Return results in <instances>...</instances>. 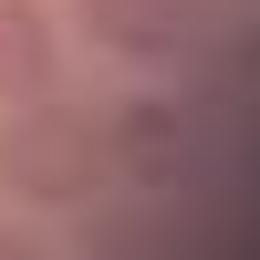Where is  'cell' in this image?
<instances>
[{
  "mask_svg": "<svg viewBox=\"0 0 260 260\" xmlns=\"http://www.w3.org/2000/svg\"><path fill=\"white\" fill-rule=\"evenodd\" d=\"M187 115L177 104H125V115H104V167H125L136 187H177L187 177Z\"/></svg>",
  "mask_w": 260,
  "mask_h": 260,
  "instance_id": "3957f363",
  "label": "cell"
},
{
  "mask_svg": "<svg viewBox=\"0 0 260 260\" xmlns=\"http://www.w3.org/2000/svg\"><path fill=\"white\" fill-rule=\"evenodd\" d=\"M0 187L21 208H83L104 187V115L62 104V83L31 104H0Z\"/></svg>",
  "mask_w": 260,
  "mask_h": 260,
  "instance_id": "6da1fadb",
  "label": "cell"
},
{
  "mask_svg": "<svg viewBox=\"0 0 260 260\" xmlns=\"http://www.w3.org/2000/svg\"><path fill=\"white\" fill-rule=\"evenodd\" d=\"M73 21H83V42H104L125 62H177L208 42L219 0H73Z\"/></svg>",
  "mask_w": 260,
  "mask_h": 260,
  "instance_id": "7a4b0ae2",
  "label": "cell"
},
{
  "mask_svg": "<svg viewBox=\"0 0 260 260\" xmlns=\"http://www.w3.org/2000/svg\"><path fill=\"white\" fill-rule=\"evenodd\" d=\"M62 83V31L42 0H0V104H31Z\"/></svg>",
  "mask_w": 260,
  "mask_h": 260,
  "instance_id": "277c9868",
  "label": "cell"
}]
</instances>
